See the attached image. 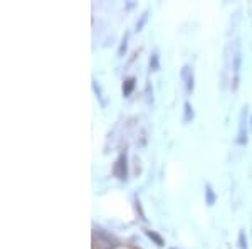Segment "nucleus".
Listing matches in <instances>:
<instances>
[{
	"label": "nucleus",
	"instance_id": "2eb2a0df",
	"mask_svg": "<svg viewBox=\"0 0 252 249\" xmlns=\"http://www.w3.org/2000/svg\"><path fill=\"white\" fill-rule=\"evenodd\" d=\"M172 249H173V248H172Z\"/></svg>",
	"mask_w": 252,
	"mask_h": 249
},
{
	"label": "nucleus",
	"instance_id": "9b49d317",
	"mask_svg": "<svg viewBox=\"0 0 252 249\" xmlns=\"http://www.w3.org/2000/svg\"><path fill=\"white\" fill-rule=\"evenodd\" d=\"M239 248H241V249H247V239H246V234H244V232L239 234Z\"/></svg>",
	"mask_w": 252,
	"mask_h": 249
},
{
	"label": "nucleus",
	"instance_id": "423d86ee",
	"mask_svg": "<svg viewBox=\"0 0 252 249\" xmlns=\"http://www.w3.org/2000/svg\"><path fill=\"white\" fill-rule=\"evenodd\" d=\"M133 88H135V77H129V79H126L125 84H123V95L129 96L133 91Z\"/></svg>",
	"mask_w": 252,
	"mask_h": 249
},
{
	"label": "nucleus",
	"instance_id": "7ed1b4c3",
	"mask_svg": "<svg viewBox=\"0 0 252 249\" xmlns=\"http://www.w3.org/2000/svg\"><path fill=\"white\" fill-rule=\"evenodd\" d=\"M246 113L247 108H242L241 113V123H239V137H237V143L244 145L247 142V121H246Z\"/></svg>",
	"mask_w": 252,
	"mask_h": 249
},
{
	"label": "nucleus",
	"instance_id": "4468645a",
	"mask_svg": "<svg viewBox=\"0 0 252 249\" xmlns=\"http://www.w3.org/2000/svg\"><path fill=\"white\" fill-rule=\"evenodd\" d=\"M251 123H252V120H251Z\"/></svg>",
	"mask_w": 252,
	"mask_h": 249
},
{
	"label": "nucleus",
	"instance_id": "20e7f679",
	"mask_svg": "<svg viewBox=\"0 0 252 249\" xmlns=\"http://www.w3.org/2000/svg\"><path fill=\"white\" fill-rule=\"evenodd\" d=\"M126 174H128V169H126V155H120V158L116 160V165H115V175L120 180H125L126 178Z\"/></svg>",
	"mask_w": 252,
	"mask_h": 249
},
{
	"label": "nucleus",
	"instance_id": "1a4fd4ad",
	"mask_svg": "<svg viewBox=\"0 0 252 249\" xmlns=\"http://www.w3.org/2000/svg\"><path fill=\"white\" fill-rule=\"evenodd\" d=\"M193 118V108L190 106V103H185V116H184V121L185 123H190Z\"/></svg>",
	"mask_w": 252,
	"mask_h": 249
},
{
	"label": "nucleus",
	"instance_id": "6e6552de",
	"mask_svg": "<svg viewBox=\"0 0 252 249\" xmlns=\"http://www.w3.org/2000/svg\"><path fill=\"white\" fill-rule=\"evenodd\" d=\"M205 195H207V204H209V206H214V204H215V194H214V190H212V187H210V185L205 187Z\"/></svg>",
	"mask_w": 252,
	"mask_h": 249
},
{
	"label": "nucleus",
	"instance_id": "9d476101",
	"mask_svg": "<svg viewBox=\"0 0 252 249\" xmlns=\"http://www.w3.org/2000/svg\"><path fill=\"white\" fill-rule=\"evenodd\" d=\"M146 19H148V10L143 12V14H141V17H140V20H138V22H136V29H138V31L143 29V26H145Z\"/></svg>",
	"mask_w": 252,
	"mask_h": 249
},
{
	"label": "nucleus",
	"instance_id": "f257e3e1",
	"mask_svg": "<svg viewBox=\"0 0 252 249\" xmlns=\"http://www.w3.org/2000/svg\"><path fill=\"white\" fill-rule=\"evenodd\" d=\"M94 241L97 246L103 249H113L116 246V239L103 229H94Z\"/></svg>",
	"mask_w": 252,
	"mask_h": 249
},
{
	"label": "nucleus",
	"instance_id": "39448f33",
	"mask_svg": "<svg viewBox=\"0 0 252 249\" xmlns=\"http://www.w3.org/2000/svg\"><path fill=\"white\" fill-rule=\"evenodd\" d=\"M182 77H184L185 84H187V91L192 93L193 91V71L190 66H184L182 69Z\"/></svg>",
	"mask_w": 252,
	"mask_h": 249
},
{
	"label": "nucleus",
	"instance_id": "f8f14e48",
	"mask_svg": "<svg viewBox=\"0 0 252 249\" xmlns=\"http://www.w3.org/2000/svg\"><path fill=\"white\" fill-rule=\"evenodd\" d=\"M150 68H152V71H157L158 69V56L153 54L152 59H150Z\"/></svg>",
	"mask_w": 252,
	"mask_h": 249
},
{
	"label": "nucleus",
	"instance_id": "ddd939ff",
	"mask_svg": "<svg viewBox=\"0 0 252 249\" xmlns=\"http://www.w3.org/2000/svg\"><path fill=\"white\" fill-rule=\"evenodd\" d=\"M126 42H128V34L123 37V42H121V47H120V51H118V54L120 56H123L125 54V51H126Z\"/></svg>",
	"mask_w": 252,
	"mask_h": 249
},
{
	"label": "nucleus",
	"instance_id": "f03ea898",
	"mask_svg": "<svg viewBox=\"0 0 252 249\" xmlns=\"http://www.w3.org/2000/svg\"><path fill=\"white\" fill-rule=\"evenodd\" d=\"M241 49H239V44L235 46V51L232 54V71H234V89L237 88V77H239V71H241Z\"/></svg>",
	"mask_w": 252,
	"mask_h": 249
},
{
	"label": "nucleus",
	"instance_id": "0eeeda50",
	"mask_svg": "<svg viewBox=\"0 0 252 249\" xmlns=\"http://www.w3.org/2000/svg\"><path fill=\"white\" fill-rule=\"evenodd\" d=\"M146 236H148V238L152 239L153 243L157 244V246H160V248H161V246H163V244H165V243H163V239H161L160 236L157 234V232H153V231H146Z\"/></svg>",
	"mask_w": 252,
	"mask_h": 249
}]
</instances>
